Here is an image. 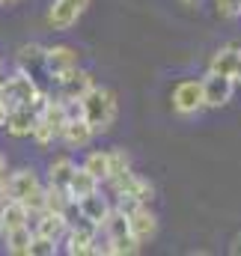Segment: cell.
Masks as SVG:
<instances>
[{
    "instance_id": "obj_1",
    "label": "cell",
    "mask_w": 241,
    "mask_h": 256,
    "mask_svg": "<svg viewBox=\"0 0 241 256\" xmlns=\"http://www.w3.org/2000/svg\"><path fill=\"white\" fill-rule=\"evenodd\" d=\"M80 102H84V116L96 128V134H108L114 128L120 108H116V96L108 86H92Z\"/></svg>"
},
{
    "instance_id": "obj_2",
    "label": "cell",
    "mask_w": 241,
    "mask_h": 256,
    "mask_svg": "<svg viewBox=\"0 0 241 256\" xmlns=\"http://www.w3.org/2000/svg\"><path fill=\"white\" fill-rule=\"evenodd\" d=\"M0 90H3V98H6L9 110H15V108H33L36 98L45 92V90L39 86V80H36L33 74L21 72V68H18L15 74H9V80H6Z\"/></svg>"
},
{
    "instance_id": "obj_3",
    "label": "cell",
    "mask_w": 241,
    "mask_h": 256,
    "mask_svg": "<svg viewBox=\"0 0 241 256\" xmlns=\"http://www.w3.org/2000/svg\"><path fill=\"white\" fill-rule=\"evenodd\" d=\"M206 90H202V78H188L173 86V110L179 116H196L200 110H206Z\"/></svg>"
},
{
    "instance_id": "obj_4",
    "label": "cell",
    "mask_w": 241,
    "mask_h": 256,
    "mask_svg": "<svg viewBox=\"0 0 241 256\" xmlns=\"http://www.w3.org/2000/svg\"><path fill=\"white\" fill-rule=\"evenodd\" d=\"M86 6H90V0H51L45 21H48V27L57 30V33L72 30V27L80 21V15L86 12Z\"/></svg>"
},
{
    "instance_id": "obj_5",
    "label": "cell",
    "mask_w": 241,
    "mask_h": 256,
    "mask_svg": "<svg viewBox=\"0 0 241 256\" xmlns=\"http://www.w3.org/2000/svg\"><path fill=\"white\" fill-rule=\"evenodd\" d=\"M108 185H110L114 196H134L137 202H146V206L155 200V188H152V182L143 179V176H137L134 170H125V173H120V176H114Z\"/></svg>"
},
{
    "instance_id": "obj_6",
    "label": "cell",
    "mask_w": 241,
    "mask_h": 256,
    "mask_svg": "<svg viewBox=\"0 0 241 256\" xmlns=\"http://www.w3.org/2000/svg\"><path fill=\"white\" fill-rule=\"evenodd\" d=\"M80 66V54H78V48H72V45H48V51H45V68H48V78L57 84L62 74H68V72H74Z\"/></svg>"
},
{
    "instance_id": "obj_7",
    "label": "cell",
    "mask_w": 241,
    "mask_h": 256,
    "mask_svg": "<svg viewBox=\"0 0 241 256\" xmlns=\"http://www.w3.org/2000/svg\"><path fill=\"white\" fill-rule=\"evenodd\" d=\"M98 230L92 220H84L78 226H68L66 232V254L68 256H90L96 254V242H98Z\"/></svg>"
},
{
    "instance_id": "obj_8",
    "label": "cell",
    "mask_w": 241,
    "mask_h": 256,
    "mask_svg": "<svg viewBox=\"0 0 241 256\" xmlns=\"http://www.w3.org/2000/svg\"><path fill=\"white\" fill-rule=\"evenodd\" d=\"M236 84H238V80H236V78H230V74H220V72H208V74L202 78L206 104H208V108H224V104H230Z\"/></svg>"
},
{
    "instance_id": "obj_9",
    "label": "cell",
    "mask_w": 241,
    "mask_h": 256,
    "mask_svg": "<svg viewBox=\"0 0 241 256\" xmlns=\"http://www.w3.org/2000/svg\"><path fill=\"white\" fill-rule=\"evenodd\" d=\"M92 86H96L92 72H86V68H80V66H78L74 72L62 74L60 80H57V96H60L62 102H74V98H84Z\"/></svg>"
},
{
    "instance_id": "obj_10",
    "label": "cell",
    "mask_w": 241,
    "mask_h": 256,
    "mask_svg": "<svg viewBox=\"0 0 241 256\" xmlns=\"http://www.w3.org/2000/svg\"><path fill=\"white\" fill-rule=\"evenodd\" d=\"M6 185H9V196L12 200H30L33 194H39L45 185L39 182V173L33 170V167H21V170H12L9 176H6Z\"/></svg>"
},
{
    "instance_id": "obj_11",
    "label": "cell",
    "mask_w": 241,
    "mask_h": 256,
    "mask_svg": "<svg viewBox=\"0 0 241 256\" xmlns=\"http://www.w3.org/2000/svg\"><path fill=\"white\" fill-rule=\"evenodd\" d=\"M33 232L48 236V238H54V242H62L66 232H68V220H66L62 212H48V208H45V212L36 214V220H33Z\"/></svg>"
},
{
    "instance_id": "obj_12",
    "label": "cell",
    "mask_w": 241,
    "mask_h": 256,
    "mask_svg": "<svg viewBox=\"0 0 241 256\" xmlns=\"http://www.w3.org/2000/svg\"><path fill=\"white\" fill-rule=\"evenodd\" d=\"M125 214H128V220H131V232H134L140 242L155 238V232H158V218L149 212V206H146V202L134 206V208H131V212H125Z\"/></svg>"
},
{
    "instance_id": "obj_13",
    "label": "cell",
    "mask_w": 241,
    "mask_h": 256,
    "mask_svg": "<svg viewBox=\"0 0 241 256\" xmlns=\"http://www.w3.org/2000/svg\"><path fill=\"white\" fill-rule=\"evenodd\" d=\"M92 137H96V128L90 126V120L86 116H78V120H68L66 122L60 140L66 146H72V149H84V146L92 143Z\"/></svg>"
},
{
    "instance_id": "obj_14",
    "label": "cell",
    "mask_w": 241,
    "mask_h": 256,
    "mask_svg": "<svg viewBox=\"0 0 241 256\" xmlns=\"http://www.w3.org/2000/svg\"><path fill=\"white\" fill-rule=\"evenodd\" d=\"M78 206H80L84 218H86V220H92L96 226H102V224H104V218H108V214H110V208H114V206H110V200L102 194V188H98V191H92V194H86V196H80V200H78Z\"/></svg>"
},
{
    "instance_id": "obj_15",
    "label": "cell",
    "mask_w": 241,
    "mask_h": 256,
    "mask_svg": "<svg viewBox=\"0 0 241 256\" xmlns=\"http://www.w3.org/2000/svg\"><path fill=\"white\" fill-rule=\"evenodd\" d=\"M45 45H36V42H30V45H21L18 48V54H15V66L21 68V72H27V74H33L36 78V72H45L48 74V68H45Z\"/></svg>"
},
{
    "instance_id": "obj_16",
    "label": "cell",
    "mask_w": 241,
    "mask_h": 256,
    "mask_svg": "<svg viewBox=\"0 0 241 256\" xmlns=\"http://www.w3.org/2000/svg\"><path fill=\"white\" fill-rule=\"evenodd\" d=\"M30 208L21 202V200H6L3 206H0V224H3V230L9 232V230H18V226H30Z\"/></svg>"
},
{
    "instance_id": "obj_17",
    "label": "cell",
    "mask_w": 241,
    "mask_h": 256,
    "mask_svg": "<svg viewBox=\"0 0 241 256\" xmlns=\"http://www.w3.org/2000/svg\"><path fill=\"white\" fill-rule=\"evenodd\" d=\"M36 108H15L9 110V122H6V131L12 137H33V128H36Z\"/></svg>"
},
{
    "instance_id": "obj_18",
    "label": "cell",
    "mask_w": 241,
    "mask_h": 256,
    "mask_svg": "<svg viewBox=\"0 0 241 256\" xmlns=\"http://www.w3.org/2000/svg\"><path fill=\"white\" fill-rule=\"evenodd\" d=\"M238 63H241V48L238 45H226V48H220V51L212 54V60H208V72H220V74L236 78Z\"/></svg>"
},
{
    "instance_id": "obj_19",
    "label": "cell",
    "mask_w": 241,
    "mask_h": 256,
    "mask_svg": "<svg viewBox=\"0 0 241 256\" xmlns=\"http://www.w3.org/2000/svg\"><path fill=\"white\" fill-rule=\"evenodd\" d=\"M33 238H36V232H33L30 226L9 230V232H6V254H12V256H30Z\"/></svg>"
},
{
    "instance_id": "obj_20",
    "label": "cell",
    "mask_w": 241,
    "mask_h": 256,
    "mask_svg": "<svg viewBox=\"0 0 241 256\" xmlns=\"http://www.w3.org/2000/svg\"><path fill=\"white\" fill-rule=\"evenodd\" d=\"M102 232H108V238H110V242L131 236V220H128V214L122 212L120 206H114V208H110V214H108V218H104V224H102Z\"/></svg>"
},
{
    "instance_id": "obj_21",
    "label": "cell",
    "mask_w": 241,
    "mask_h": 256,
    "mask_svg": "<svg viewBox=\"0 0 241 256\" xmlns=\"http://www.w3.org/2000/svg\"><path fill=\"white\" fill-rule=\"evenodd\" d=\"M74 170H78L74 161H72L68 155H60V158H54V161L48 164V182H51V185H60V188H68Z\"/></svg>"
},
{
    "instance_id": "obj_22",
    "label": "cell",
    "mask_w": 241,
    "mask_h": 256,
    "mask_svg": "<svg viewBox=\"0 0 241 256\" xmlns=\"http://www.w3.org/2000/svg\"><path fill=\"white\" fill-rule=\"evenodd\" d=\"M102 188V182L80 164L78 170H74V176H72V185H68V194L74 196V200H80V196H86V194H92V191H98Z\"/></svg>"
},
{
    "instance_id": "obj_23",
    "label": "cell",
    "mask_w": 241,
    "mask_h": 256,
    "mask_svg": "<svg viewBox=\"0 0 241 256\" xmlns=\"http://www.w3.org/2000/svg\"><path fill=\"white\" fill-rule=\"evenodd\" d=\"M84 167L98 179V182H108L110 179V149L108 152H90L84 158Z\"/></svg>"
},
{
    "instance_id": "obj_24",
    "label": "cell",
    "mask_w": 241,
    "mask_h": 256,
    "mask_svg": "<svg viewBox=\"0 0 241 256\" xmlns=\"http://www.w3.org/2000/svg\"><path fill=\"white\" fill-rule=\"evenodd\" d=\"M33 140H36V146H42V149H45V146H51L54 140H60V134H57L54 128L39 116V120H36V128H33Z\"/></svg>"
},
{
    "instance_id": "obj_25",
    "label": "cell",
    "mask_w": 241,
    "mask_h": 256,
    "mask_svg": "<svg viewBox=\"0 0 241 256\" xmlns=\"http://www.w3.org/2000/svg\"><path fill=\"white\" fill-rule=\"evenodd\" d=\"M60 242H54V238H48V236H39L36 232V238H33V248H30V256H57V248Z\"/></svg>"
},
{
    "instance_id": "obj_26",
    "label": "cell",
    "mask_w": 241,
    "mask_h": 256,
    "mask_svg": "<svg viewBox=\"0 0 241 256\" xmlns=\"http://www.w3.org/2000/svg\"><path fill=\"white\" fill-rule=\"evenodd\" d=\"M125 170H131V161H128V152L125 149H110V179L120 176ZM108 179V182H110Z\"/></svg>"
},
{
    "instance_id": "obj_27",
    "label": "cell",
    "mask_w": 241,
    "mask_h": 256,
    "mask_svg": "<svg viewBox=\"0 0 241 256\" xmlns=\"http://www.w3.org/2000/svg\"><path fill=\"white\" fill-rule=\"evenodd\" d=\"M220 18H238L241 15V0H214Z\"/></svg>"
},
{
    "instance_id": "obj_28",
    "label": "cell",
    "mask_w": 241,
    "mask_h": 256,
    "mask_svg": "<svg viewBox=\"0 0 241 256\" xmlns=\"http://www.w3.org/2000/svg\"><path fill=\"white\" fill-rule=\"evenodd\" d=\"M9 200V185H6V176H0V206Z\"/></svg>"
},
{
    "instance_id": "obj_29",
    "label": "cell",
    "mask_w": 241,
    "mask_h": 256,
    "mask_svg": "<svg viewBox=\"0 0 241 256\" xmlns=\"http://www.w3.org/2000/svg\"><path fill=\"white\" fill-rule=\"evenodd\" d=\"M230 250H232L236 256H241V232L236 236V238H232V248H230Z\"/></svg>"
},
{
    "instance_id": "obj_30",
    "label": "cell",
    "mask_w": 241,
    "mask_h": 256,
    "mask_svg": "<svg viewBox=\"0 0 241 256\" xmlns=\"http://www.w3.org/2000/svg\"><path fill=\"white\" fill-rule=\"evenodd\" d=\"M0 176H6V158H3V152H0Z\"/></svg>"
},
{
    "instance_id": "obj_31",
    "label": "cell",
    "mask_w": 241,
    "mask_h": 256,
    "mask_svg": "<svg viewBox=\"0 0 241 256\" xmlns=\"http://www.w3.org/2000/svg\"><path fill=\"white\" fill-rule=\"evenodd\" d=\"M236 80L241 84V63H238V72H236Z\"/></svg>"
},
{
    "instance_id": "obj_32",
    "label": "cell",
    "mask_w": 241,
    "mask_h": 256,
    "mask_svg": "<svg viewBox=\"0 0 241 256\" xmlns=\"http://www.w3.org/2000/svg\"><path fill=\"white\" fill-rule=\"evenodd\" d=\"M3 3H21V0H3Z\"/></svg>"
},
{
    "instance_id": "obj_33",
    "label": "cell",
    "mask_w": 241,
    "mask_h": 256,
    "mask_svg": "<svg viewBox=\"0 0 241 256\" xmlns=\"http://www.w3.org/2000/svg\"><path fill=\"white\" fill-rule=\"evenodd\" d=\"M3 232H6V230H3V224H0V238H3Z\"/></svg>"
},
{
    "instance_id": "obj_34",
    "label": "cell",
    "mask_w": 241,
    "mask_h": 256,
    "mask_svg": "<svg viewBox=\"0 0 241 256\" xmlns=\"http://www.w3.org/2000/svg\"><path fill=\"white\" fill-rule=\"evenodd\" d=\"M184 3H196V0H184Z\"/></svg>"
},
{
    "instance_id": "obj_35",
    "label": "cell",
    "mask_w": 241,
    "mask_h": 256,
    "mask_svg": "<svg viewBox=\"0 0 241 256\" xmlns=\"http://www.w3.org/2000/svg\"><path fill=\"white\" fill-rule=\"evenodd\" d=\"M0 6H3V0H0Z\"/></svg>"
}]
</instances>
